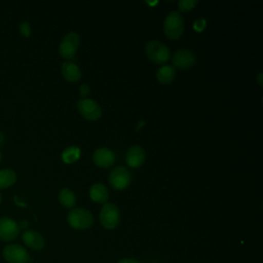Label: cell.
<instances>
[{
    "mask_svg": "<svg viewBox=\"0 0 263 263\" xmlns=\"http://www.w3.org/2000/svg\"><path fill=\"white\" fill-rule=\"evenodd\" d=\"M67 220L69 225L77 230H84L92 225V214L86 209H73L68 213Z\"/></svg>",
    "mask_w": 263,
    "mask_h": 263,
    "instance_id": "obj_1",
    "label": "cell"
},
{
    "mask_svg": "<svg viewBox=\"0 0 263 263\" xmlns=\"http://www.w3.org/2000/svg\"><path fill=\"white\" fill-rule=\"evenodd\" d=\"M195 54L192 50L186 48H180L173 54V64L175 67L186 70L191 68L195 64Z\"/></svg>",
    "mask_w": 263,
    "mask_h": 263,
    "instance_id": "obj_10",
    "label": "cell"
},
{
    "mask_svg": "<svg viewBox=\"0 0 263 263\" xmlns=\"http://www.w3.org/2000/svg\"><path fill=\"white\" fill-rule=\"evenodd\" d=\"M176 76V69L172 65H163L156 72V78L160 83H171Z\"/></svg>",
    "mask_w": 263,
    "mask_h": 263,
    "instance_id": "obj_16",
    "label": "cell"
},
{
    "mask_svg": "<svg viewBox=\"0 0 263 263\" xmlns=\"http://www.w3.org/2000/svg\"><path fill=\"white\" fill-rule=\"evenodd\" d=\"M100 223L101 225L108 229H114L118 226L120 222V213L116 204L113 202H105L100 212Z\"/></svg>",
    "mask_w": 263,
    "mask_h": 263,
    "instance_id": "obj_4",
    "label": "cell"
},
{
    "mask_svg": "<svg viewBox=\"0 0 263 263\" xmlns=\"http://www.w3.org/2000/svg\"><path fill=\"white\" fill-rule=\"evenodd\" d=\"M59 202L62 206L67 209H72L76 203V196L74 191H72L70 188H62L58 195Z\"/></svg>",
    "mask_w": 263,
    "mask_h": 263,
    "instance_id": "obj_17",
    "label": "cell"
},
{
    "mask_svg": "<svg viewBox=\"0 0 263 263\" xmlns=\"http://www.w3.org/2000/svg\"><path fill=\"white\" fill-rule=\"evenodd\" d=\"M206 26V21L204 18H198L193 23V29L196 32H202Z\"/></svg>",
    "mask_w": 263,
    "mask_h": 263,
    "instance_id": "obj_22",
    "label": "cell"
},
{
    "mask_svg": "<svg viewBox=\"0 0 263 263\" xmlns=\"http://www.w3.org/2000/svg\"><path fill=\"white\" fill-rule=\"evenodd\" d=\"M109 196V192L107 187L101 183H95L89 188V197L92 201L97 203H105L107 202Z\"/></svg>",
    "mask_w": 263,
    "mask_h": 263,
    "instance_id": "obj_15",
    "label": "cell"
},
{
    "mask_svg": "<svg viewBox=\"0 0 263 263\" xmlns=\"http://www.w3.org/2000/svg\"><path fill=\"white\" fill-rule=\"evenodd\" d=\"M20 233V225L8 217L0 218V239L5 241L13 240Z\"/></svg>",
    "mask_w": 263,
    "mask_h": 263,
    "instance_id": "obj_9",
    "label": "cell"
},
{
    "mask_svg": "<svg viewBox=\"0 0 263 263\" xmlns=\"http://www.w3.org/2000/svg\"><path fill=\"white\" fill-rule=\"evenodd\" d=\"M132 176L125 166L114 167L109 175V184L115 190H123L130 184Z\"/></svg>",
    "mask_w": 263,
    "mask_h": 263,
    "instance_id": "obj_6",
    "label": "cell"
},
{
    "mask_svg": "<svg viewBox=\"0 0 263 263\" xmlns=\"http://www.w3.org/2000/svg\"><path fill=\"white\" fill-rule=\"evenodd\" d=\"M163 30L171 39H178L184 32V20L179 11H171L164 18Z\"/></svg>",
    "mask_w": 263,
    "mask_h": 263,
    "instance_id": "obj_2",
    "label": "cell"
},
{
    "mask_svg": "<svg viewBox=\"0 0 263 263\" xmlns=\"http://www.w3.org/2000/svg\"><path fill=\"white\" fill-rule=\"evenodd\" d=\"M197 4V0H179L178 6L181 11H188L194 8V6Z\"/></svg>",
    "mask_w": 263,
    "mask_h": 263,
    "instance_id": "obj_20",
    "label": "cell"
},
{
    "mask_svg": "<svg viewBox=\"0 0 263 263\" xmlns=\"http://www.w3.org/2000/svg\"><path fill=\"white\" fill-rule=\"evenodd\" d=\"M92 159L96 165L106 168L115 162V153L109 148L101 147L93 152Z\"/></svg>",
    "mask_w": 263,
    "mask_h": 263,
    "instance_id": "obj_11",
    "label": "cell"
},
{
    "mask_svg": "<svg viewBox=\"0 0 263 263\" xmlns=\"http://www.w3.org/2000/svg\"><path fill=\"white\" fill-rule=\"evenodd\" d=\"M80 37L76 32H69L66 34L59 46V52L63 59L70 60L75 57L78 46H79Z\"/></svg>",
    "mask_w": 263,
    "mask_h": 263,
    "instance_id": "obj_5",
    "label": "cell"
},
{
    "mask_svg": "<svg viewBox=\"0 0 263 263\" xmlns=\"http://www.w3.org/2000/svg\"><path fill=\"white\" fill-rule=\"evenodd\" d=\"M62 74L69 82H76L81 78V70L76 63L68 61L62 64Z\"/></svg>",
    "mask_w": 263,
    "mask_h": 263,
    "instance_id": "obj_14",
    "label": "cell"
},
{
    "mask_svg": "<svg viewBox=\"0 0 263 263\" xmlns=\"http://www.w3.org/2000/svg\"><path fill=\"white\" fill-rule=\"evenodd\" d=\"M1 200H2V197H1V193H0V203H1Z\"/></svg>",
    "mask_w": 263,
    "mask_h": 263,
    "instance_id": "obj_26",
    "label": "cell"
},
{
    "mask_svg": "<svg viewBox=\"0 0 263 263\" xmlns=\"http://www.w3.org/2000/svg\"><path fill=\"white\" fill-rule=\"evenodd\" d=\"M16 181V174L11 168L0 170V189L12 186Z\"/></svg>",
    "mask_w": 263,
    "mask_h": 263,
    "instance_id": "obj_18",
    "label": "cell"
},
{
    "mask_svg": "<svg viewBox=\"0 0 263 263\" xmlns=\"http://www.w3.org/2000/svg\"><path fill=\"white\" fill-rule=\"evenodd\" d=\"M79 113L88 120H97L102 115L101 106L92 99L81 98L77 102Z\"/></svg>",
    "mask_w": 263,
    "mask_h": 263,
    "instance_id": "obj_7",
    "label": "cell"
},
{
    "mask_svg": "<svg viewBox=\"0 0 263 263\" xmlns=\"http://www.w3.org/2000/svg\"><path fill=\"white\" fill-rule=\"evenodd\" d=\"M80 156V149L77 146H69L62 152V160L65 163H73L78 160Z\"/></svg>",
    "mask_w": 263,
    "mask_h": 263,
    "instance_id": "obj_19",
    "label": "cell"
},
{
    "mask_svg": "<svg viewBox=\"0 0 263 263\" xmlns=\"http://www.w3.org/2000/svg\"><path fill=\"white\" fill-rule=\"evenodd\" d=\"M145 158H146L145 150L139 145L129 147L126 152V156H125L126 163L132 167L141 166L144 163Z\"/></svg>",
    "mask_w": 263,
    "mask_h": 263,
    "instance_id": "obj_12",
    "label": "cell"
},
{
    "mask_svg": "<svg viewBox=\"0 0 263 263\" xmlns=\"http://www.w3.org/2000/svg\"><path fill=\"white\" fill-rule=\"evenodd\" d=\"M20 32L23 36L29 37L31 35V26L28 22H22L20 24Z\"/></svg>",
    "mask_w": 263,
    "mask_h": 263,
    "instance_id": "obj_21",
    "label": "cell"
},
{
    "mask_svg": "<svg viewBox=\"0 0 263 263\" xmlns=\"http://www.w3.org/2000/svg\"><path fill=\"white\" fill-rule=\"evenodd\" d=\"M3 258L8 263H28L30 256L25 248L20 245L11 243L3 249Z\"/></svg>",
    "mask_w": 263,
    "mask_h": 263,
    "instance_id": "obj_8",
    "label": "cell"
},
{
    "mask_svg": "<svg viewBox=\"0 0 263 263\" xmlns=\"http://www.w3.org/2000/svg\"><path fill=\"white\" fill-rule=\"evenodd\" d=\"M147 57L156 64H164L171 57L168 47L159 40H151L145 46Z\"/></svg>",
    "mask_w": 263,
    "mask_h": 263,
    "instance_id": "obj_3",
    "label": "cell"
},
{
    "mask_svg": "<svg viewBox=\"0 0 263 263\" xmlns=\"http://www.w3.org/2000/svg\"><path fill=\"white\" fill-rule=\"evenodd\" d=\"M4 141H5V137H4L3 133H1V132H0V146H1V145H3Z\"/></svg>",
    "mask_w": 263,
    "mask_h": 263,
    "instance_id": "obj_25",
    "label": "cell"
},
{
    "mask_svg": "<svg viewBox=\"0 0 263 263\" xmlns=\"http://www.w3.org/2000/svg\"><path fill=\"white\" fill-rule=\"evenodd\" d=\"M89 90H90V88L87 84H81L79 87V92H80L81 98H86V96L89 93Z\"/></svg>",
    "mask_w": 263,
    "mask_h": 263,
    "instance_id": "obj_23",
    "label": "cell"
},
{
    "mask_svg": "<svg viewBox=\"0 0 263 263\" xmlns=\"http://www.w3.org/2000/svg\"><path fill=\"white\" fill-rule=\"evenodd\" d=\"M23 241L25 245L33 250H41L44 247L43 236L35 230H26L22 234Z\"/></svg>",
    "mask_w": 263,
    "mask_h": 263,
    "instance_id": "obj_13",
    "label": "cell"
},
{
    "mask_svg": "<svg viewBox=\"0 0 263 263\" xmlns=\"http://www.w3.org/2000/svg\"><path fill=\"white\" fill-rule=\"evenodd\" d=\"M117 263H140V262L133 258H123V259L119 260Z\"/></svg>",
    "mask_w": 263,
    "mask_h": 263,
    "instance_id": "obj_24",
    "label": "cell"
},
{
    "mask_svg": "<svg viewBox=\"0 0 263 263\" xmlns=\"http://www.w3.org/2000/svg\"><path fill=\"white\" fill-rule=\"evenodd\" d=\"M1 157H2V154H1V151H0V161H1Z\"/></svg>",
    "mask_w": 263,
    "mask_h": 263,
    "instance_id": "obj_27",
    "label": "cell"
}]
</instances>
